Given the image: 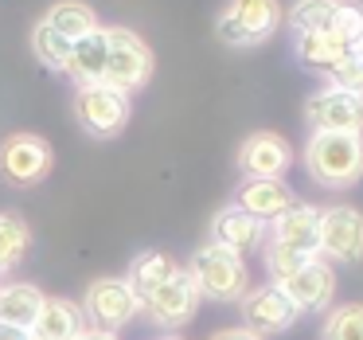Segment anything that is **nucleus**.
<instances>
[{
  "mask_svg": "<svg viewBox=\"0 0 363 340\" xmlns=\"http://www.w3.org/2000/svg\"><path fill=\"white\" fill-rule=\"evenodd\" d=\"M145 309L152 313V321H157V324L176 329V324H184V321H191V317H196V309H199V290L191 285V278L180 270V274L168 278V282L160 285V290L152 293L149 301H145Z\"/></svg>",
  "mask_w": 363,
  "mask_h": 340,
  "instance_id": "4468645a",
  "label": "nucleus"
},
{
  "mask_svg": "<svg viewBox=\"0 0 363 340\" xmlns=\"http://www.w3.org/2000/svg\"><path fill=\"white\" fill-rule=\"evenodd\" d=\"M106 51H110L106 28H98V32L74 40L71 59H67V75H71L79 87H86V82H102V75H106Z\"/></svg>",
  "mask_w": 363,
  "mask_h": 340,
  "instance_id": "6ab92c4d",
  "label": "nucleus"
},
{
  "mask_svg": "<svg viewBox=\"0 0 363 340\" xmlns=\"http://www.w3.org/2000/svg\"><path fill=\"white\" fill-rule=\"evenodd\" d=\"M281 24V4L277 0H230L227 12L219 16L215 32L230 48H258Z\"/></svg>",
  "mask_w": 363,
  "mask_h": 340,
  "instance_id": "20e7f679",
  "label": "nucleus"
},
{
  "mask_svg": "<svg viewBox=\"0 0 363 340\" xmlns=\"http://www.w3.org/2000/svg\"><path fill=\"white\" fill-rule=\"evenodd\" d=\"M79 340H118V336H113V332H102V329H86Z\"/></svg>",
  "mask_w": 363,
  "mask_h": 340,
  "instance_id": "7c9ffc66",
  "label": "nucleus"
},
{
  "mask_svg": "<svg viewBox=\"0 0 363 340\" xmlns=\"http://www.w3.org/2000/svg\"><path fill=\"white\" fill-rule=\"evenodd\" d=\"M363 43H352L336 32H305V35H293V51L297 59L308 67V71H320V75H336L347 59L359 55Z\"/></svg>",
  "mask_w": 363,
  "mask_h": 340,
  "instance_id": "ddd939ff",
  "label": "nucleus"
},
{
  "mask_svg": "<svg viewBox=\"0 0 363 340\" xmlns=\"http://www.w3.org/2000/svg\"><path fill=\"white\" fill-rule=\"evenodd\" d=\"M242 317H246V329L266 340V336H277V332L293 329V321H297L301 313H297V305L285 297L281 285H258V290H246Z\"/></svg>",
  "mask_w": 363,
  "mask_h": 340,
  "instance_id": "9d476101",
  "label": "nucleus"
},
{
  "mask_svg": "<svg viewBox=\"0 0 363 340\" xmlns=\"http://www.w3.org/2000/svg\"><path fill=\"white\" fill-rule=\"evenodd\" d=\"M74 118L82 121L90 137H118L129 121V94L106 87V82H86L74 94Z\"/></svg>",
  "mask_w": 363,
  "mask_h": 340,
  "instance_id": "39448f33",
  "label": "nucleus"
},
{
  "mask_svg": "<svg viewBox=\"0 0 363 340\" xmlns=\"http://www.w3.org/2000/svg\"><path fill=\"white\" fill-rule=\"evenodd\" d=\"M305 168L324 188H352L363 176V133H313Z\"/></svg>",
  "mask_w": 363,
  "mask_h": 340,
  "instance_id": "f257e3e1",
  "label": "nucleus"
},
{
  "mask_svg": "<svg viewBox=\"0 0 363 340\" xmlns=\"http://www.w3.org/2000/svg\"><path fill=\"white\" fill-rule=\"evenodd\" d=\"M106 40H110V51H106V75L102 82L121 94L129 90H141L145 82L152 79V51L141 35H133L129 28H106Z\"/></svg>",
  "mask_w": 363,
  "mask_h": 340,
  "instance_id": "7ed1b4c3",
  "label": "nucleus"
},
{
  "mask_svg": "<svg viewBox=\"0 0 363 340\" xmlns=\"http://www.w3.org/2000/svg\"><path fill=\"white\" fill-rule=\"evenodd\" d=\"M43 24L55 28L59 35H67V40H82V35L98 32V16L90 4H82V0H59V4H51V12L43 16Z\"/></svg>",
  "mask_w": 363,
  "mask_h": 340,
  "instance_id": "412c9836",
  "label": "nucleus"
},
{
  "mask_svg": "<svg viewBox=\"0 0 363 340\" xmlns=\"http://www.w3.org/2000/svg\"><path fill=\"white\" fill-rule=\"evenodd\" d=\"M316 254H328L336 262H359L363 258V215L347 204L324 207Z\"/></svg>",
  "mask_w": 363,
  "mask_h": 340,
  "instance_id": "1a4fd4ad",
  "label": "nucleus"
},
{
  "mask_svg": "<svg viewBox=\"0 0 363 340\" xmlns=\"http://www.w3.org/2000/svg\"><path fill=\"white\" fill-rule=\"evenodd\" d=\"M40 305H43V293L35 285H28V282L0 285V321L32 329V321L40 317Z\"/></svg>",
  "mask_w": 363,
  "mask_h": 340,
  "instance_id": "4be33fe9",
  "label": "nucleus"
},
{
  "mask_svg": "<svg viewBox=\"0 0 363 340\" xmlns=\"http://www.w3.org/2000/svg\"><path fill=\"white\" fill-rule=\"evenodd\" d=\"M324 340H363V305H340L324 321Z\"/></svg>",
  "mask_w": 363,
  "mask_h": 340,
  "instance_id": "a878e982",
  "label": "nucleus"
},
{
  "mask_svg": "<svg viewBox=\"0 0 363 340\" xmlns=\"http://www.w3.org/2000/svg\"><path fill=\"white\" fill-rule=\"evenodd\" d=\"M184 274L191 278L199 297H211V301H242L246 290H250V270H246V262L238 254H230L227 246H215V243L199 246Z\"/></svg>",
  "mask_w": 363,
  "mask_h": 340,
  "instance_id": "f03ea898",
  "label": "nucleus"
},
{
  "mask_svg": "<svg viewBox=\"0 0 363 340\" xmlns=\"http://www.w3.org/2000/svg\"><path fill=\"white\" fill-rule=\"evenodd\" d=\"M180 274V266H176L172 258H168V254H160V251H149V254H141V258L133 262V266H129V290H133V297L141 301H149L152 293L160 290V285L168 282V278H176Z\"/></svg>",
  "mask_w": 363,
  "mask_h": 340,
  "instance_id": "aec40b11",
  "label": "nucleus"
},
{
  "mask_svg": "<svg viewBox=\"0 0 363 340\" xmlns=\"http://www.w3.org/2000/svg\"><path fill=\"white\" fill-rule=\"evenodd\" d=\"M308 258H313V254H297V251H289V246L269 243V251H266V266H269V278H274V285H281L285 278H293Z\"/></svg>",
  "mask_w": 363,
  "mask_h": 340,
  "instance_id": "bb28decb",
  "label": "nucleus"
},
{
  "mask_svg": "<svg viewBox=\"0 0 363 340\" xmlns=\"http://www.w3.org/2000/svg\"><path fill=\"white\" fill-rule=\"evenodd\" d=\"M281 290H285V297L297 305V313H324L328 301H332V293H336V274H332L328 262L313 254L297 274L285 278Z\"/></svg>",
  "mask_w": 363,
  "mask_h": 340,
  "instance_id": "9b49d317",
  "label": "nucleus"
},
{
  "mask_svg": "<svg viewBox=\"0 0 363 340\" xmlns=\"http://www.w3.org/2000/svg\"><path fill=\"white\" fill-rule=\"evenodd\" d=\"M168 340H176V336H168Z\"/></svg>",
  "mask_w": 363,
  "mask_h": 340,
  "instance_id": "2f4dec72",
  "label": "nucleus"
},
{
  "mask_svg": "<svg viewBox=\"0 0 363 340\" xmlns=\"http://www.w3.org/2000/svg\"><path fill=\"white\" fill-rule=\"evenodd\" d=\"M289 165V141L277 133H250L238 149V168L246 172V180H281Z\"/></svg>",
  "mask_w": 363,
  "mask_h": 340,
  "instance_id": "f8f14e48",
  "label": "nucleus"
},
{
  "mask_svg": "<svg viewBox=\"0 0 363 340\" xmlns=\"http://www.w3.org/2000/svg\"><path fill=\"white\" fill-rule=\"evenodd\" d=\"M336 4H340V0H297V4H293V12H289L293 35L332 32V24H336Z\"/></svg>",
  "mask_w": 363,
  "mask_h": 340,
  "instance_id": "5701e85b",
  "label": "nucleus"
},
{
  "mask_svg": "<svg viewBox=\"0 0 363 340\" xmlns=\"http://www.w3.org/2000/svg\"><path fill=\"white\" fill-rule=\"evenodd\" d=\"M313 133H363V94L347 87H324L305 102Z\"/></svg>",
  "mask_w": 363,
  "mask_h": 340,
  "instance_id": "423d86ee",
  "label": "nucleus"
},
{
  "mask_svg": "<svg viewBox=\"0 0 363 340\" xmlns=\"http://www.w3.org/2000/svg\"><path fill=\"white\" fill-rule=\"evenodd\" d=\"M71 48H74V43L67 40V35H59L55 28H48L43 20L35 24V32H32V51H35V59H40L43 67H51V71H67Z\"/></svg>",
  "mask_w": 363,
  "mask_h": 340,
  "instance_id": "393cba45",
  "label": "nucleus"
},
{
  "mask_svg": "<svg viewBox=\"0 0 363 340\" xmlns=\"http://www.w3.org/2000/svg\"><path fill=\"white\" fill-rule=\"evenodd\" d=\"M28 246H32V231L20 215H0V270H12L24 262Z\"/></svg>",
  "mask_w": 363,
  "mask_h": 340,
  "instance_id": "b1692460",
  "label": "nucleus"
},
{
  "mask_svg": "<svg viewBox=\"0 0 363 340\" xmlns=\"http://www.w3.org/2000/svg\"><path fill=\"white\" fill-rule=\"evenodd\" d=\"M332 87H347V90H355V94H363V48H359V55L347 59V63L332 75Z\"/></svg>",
  "mask_w": 363,
  "mask_h": 340,
  "instance_id": "cd10ccee",
  "label": "nucleus"
},
{
  "mask_svg": "<svg viewBox=\"0 0 363 340\" xmlns=\"http://www.w3.org/2000/svg\"><path fill=\"white\" fill-rule=\"evenodd\" d=\"M137 309H141V301L133 297V290H129L125 278H98V282L86 290L82 313L94 321V329L118 332L121 324H129L137 317Z\"/></svg>",
  "mask_w": 363,
  "mask_h": 340,
  "instance_id": "6e6552de",
  "label": "nucleus"
},
{
  "mask_svg": "<svg viewBox=\"0 0 363 340\" xmlns=\"http://www.w3.org/2000/svg\"><path fill=\"white\" fill-rule=\"evenodd\" d=\"M51 172V145L35 133H12L0 141V176L9 184H40Z\"/></svg>",
  "mask_w": 363,
  "mask_h": 340,
  "instance_id": "0eeeda50",
  "label": "nucleus"
},
{
  "mask_svg": "<svg viewBox=\"0 0 363 340\" xmlns=\"http://www.w3.org/2000/svg\"><path fill=\"white\" fill-rule=\"evenodd\" d=\"M262 238H266V223L254 219V215H246L238 204L223 207V212L215 215V223H211V243L227 246L230 254H238V258L250 254V251H258Z\"/></svg>",
  "mask_w": 363,
  "mask_h": 340,
  "instance_id": "2eb2a0df",
  "label": "nucleus"
},
{
  "mask_svg": "<svg viewBox=\"0 0 363 340\" xmlns=\"http://www.w3.org/2000/svg\"><path fill=\"white\" fill-rule=\"evenodd\" d=\"M211 340H262V336L250 329H223V332H215Z\"/></svg>",
  "mask_w": 363,
  "mask_h": 340,
  "instance_id": "c756f323",
  "label": "nucleus"
},
{
  "mask_svg": "<svg viewBox=\"0 0 363 340\" xmlns=\"http://www.w3.org/2000/svg\"><path fill=\"white\" fill-rule=\"evenodd\" d=\"M238 207H242L246 215H254V219L262 223H274L281 212H289L297 199H293V188L285 180H242V188H238Z\"/></svg>",
  "mask_w": 363,
  "mask_h": 340,
  "instance_id": "f3484780",
  "label": "nucleus"
},
{
  "mask_svg": "<svg viewBox=\"0 0 363 340\" xmlns=\"http://www.w3.org/2000/svg\"><path fill=\"white\" fill-rule=\"evenodd\" d=\"M316 238H320V207L313 204H293L274 219V243L289 246L297 254H316Z\"/></svg>",
  "mask_w": 363,
  "mask_h": 340,
  "instance_id": "dca6fc26",
  "label": "nucleus"
},
{
  "mask_svg": "<svg viewBox=\"0 0 363 340\" xmlns=\"http://www.w3.org/2000/svg\"><path fill=\"white\" fill-rule=\"evenodd\" d=\"M82 332V309L74 301L43 297L40 317L32 321V340H79Z\"/></svg>",
  "mask_w": 363,
  "mask_h": 340,
  "instance_id": "a211bd4d",
  "label": "nucleus"
},
{
  "mask_svg": "<svg viewBox=\"0 0 363 340\" xmlns=\"http://www.w3.org/2000/svg\"><path fill=\"white\" fill-rule=\"evenodd\" d=\"M0 340H32V329H20V324L0 321Z\"/></svg>",
  "mask_w": 363,
  "mask_h": 340,
  "instance_id": "c85d7f7f",
  "label": "nucleus"
}]
</instances>
